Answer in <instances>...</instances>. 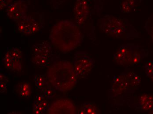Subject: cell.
I'll use <instances>...</instances> for the list:
<instances>
[{
    "instance_id": "cell-5",
    "label": "cell",
    "mask_w": 153,
    "mask_h": 114,
    "mask_svg": "<svg viewBox=\"0 0 153 114\" xmlns=\"http://www.w3.org/2000/svg\"><path fill=\"white\" fill-rule=\"evenodd\" d=\"M149 54V51L143 46L130 43L122 44L113 55V59L119 65L134 66L140 64Z\"/></svg>"
},
{
    "instance_id": "cell-24",
    "label": "cell",
    "mask_w": 153,
    "mask_h": 114,
    "mask_svg": "<svg viewBox=\"0 0 153 114\" xmlns=\"http://www.w3.org/2000/svg\"><path fill=\"white\" fill-rule=\"evenodd\" d=\"M11 56L13 58L21 60L22 57V51L21 49L17 48H12L8 50Z\"/></svg>"
},
{
    "instance_id": "cell-16",
    "label": "cell",
    "mask_w": 153,
    "mask_h": 114,
    "mask_svg": "<svg viewBox=\"0 0 153 114\" xmlns=\"http://www.w3.org/2000/svg\"><path fill=\"white\" fill-rule=\"evenodd\" d=\"M34 80L35 82V87L38 89L41 90L48 85V82L45 76L39 74L34 75Z\"/></svg>"
},
{
    "instance_id": "cell-27",
    "label": "cell",
    "mask_w": 153,
    "mask_h": 114,
    "mask_svg": "<svg viewBox=\"0 0 153 114\" xmlns=\"http://www.w3.org/2000/svg\"><path fill=\"white\" fill-rule=\"evenodd\" d=\"M64 1L65 0H51V3L53 7L54 8H58Z\"/></svg>"
},
{
    "instance_id": "cell-2",
    "label": "cell",
    "mask_w": 153,
    "mask_h": 114,
    "mask_svg": "<svg viewBox=\"0 0 153 114\" xmlns=\"http://www.w3.org/2000/svg\"><path fill=\"white\" fill-rule=\"evenodd\" d=\"M140 82V76L134 72H124L115 76L108 90V100L115 105H123L139 89Z\"/></svg>"
},
{
    "instance_id": "cell-7",
    "label": "cell",
    "mask_w": 153,
    "mask_h": 114,
    "mask_svg": "<svg viewBox=\"0 0 153 114\" xmlns=\"http://www.w3.org/2000/svg\"><path fill=\"white\" fill-rule=\"evenodd\" d=\"M126 103L128 107L137 112H151L153 110V95L143 94L137 97L131 96Z\"/></svg>"
},
{
    "instance_id": "cell-1",
    "label": "cell",
    "mask_w": 153,
    "mask_h": 114,
    "mask_svg": "<svg viewBox=\"0 0 153 114\" xmlns=\"http://www.w3.org/2000/svg\"><path fill=\"white\" fill-rule=\"evenodd\" d=\"M49 40L56 49L67 53L80 45L83 35L78 25L69 20H62L54 25Z\"/></svg>"
},
{
    "instance_id": "cell-15",
    "label": "cell",
    "mask_w": 153,
    "mask_h": 114,
    "mask_svg": "<svg viewBox=\"0 0 153 114\" xmlns=\"http://www.w3.org/2000/svg\"><path fill=\"white\" fill-rule=\"evenodd\" d=\"M5 68L13 71H19L22 70L21 60L16 58H12L11 62L4 64Z\"/></svg>"
},
{
    "instance_id": "cell-13",
    "label": "cell",
    "mask_w": 153,
    "mask_h": 114,
    "mask_svg": "<svg viewBox=\"0 0 153 114\" xmlns=\"http://www.w3.org/2000/svg\"><path fill=\"white\" fill-rule=\"evenodd\" d=\"M101 111L99 107L94 103L87 102L81 105L79 111L80 114H99Z\"/></svg>"
},
{
    "instance_id": "cell-26",
    "label": "cell",
    "mask_w": 153,
    "mask_h": 114,
    "mask_svg": "<svg viewBox=\"0 0 153 114\" xmlns=\"http://www.w3.org/2000/svg\"><path fill=\"white\" fill-rule=\"evenodd\" d=\"M13 0H0V8L1 10L4 8H7L10 3L13 2Z\"/></svg>"
},
{
    "instance_id": "cell-21",
    "label": "cell",
    "mask_w": 153,
    "mask_h": 114,
    "mask_svg": "<svg viewBox=\"0 0 153 114\" xmlns=\"http://www.w3.org/2000/svg\"><path fill=\"white\" fill-rule=\"evenodd\" d=\"M8 79L5 75L0 74V92L4 93L7 90Z\"/></svg>"
},
{
    "instance_id": "cell-23",
    "label": "cell",
    "mask_w": 153,
    "mask_h": 114,
    "mask_svg": "<svg viewBox=\"0 0 153 114\" xmlns=\"http://www.w3.org/2000/svg\"><path fill=\"white\" fill-rule=\"evenodd\" d=\"M143 1V0H120V1L125 3L134 11Z\"/></svg>"
},
{
    "instance_id": "cell-3",
    "label": "cell",
    "mask_w": 153,
    "mask_h": 114,
    "mask_svg": "<svg viewBox=\"0 0 153 114\" xmlns=\"http://www.w3.org/2000/svg\"><path fill=\"white\" fill-rule=\"evenodd\" d=\"M47 77L54 88L62 92L74 89L77 84L78 78L73 64L64 60L55 62L48 68Z\"/></svg>"
},
{
    "instance_id": "cell-11",
    "label": "cell",
    "mask_w": 153,
    "mask_h": 114,
    "mask_svg": "<svg viewBox=\"0 0 153 114\" xmlns=\"http://www.w3.org/2000/svg\"><path fill=\"white\" fill-rule=\"evenodd\" d=\"M76 108L72 102L66 99H60L49 108L48 114H75Z\"/></svg>"
},
{
    "instance_id": "cell-10",
    "label": "cell",
    "mask_w": 153,
    "mask_h": 114,
    "mask_svg": "<svg viewBox=\"0 0 153 114\" xmlns=\"http://www.w3.org/2000/svg\"><path fill=\"white\" fill-rule=\"evenodd\" d=\"M16 29L19 33L30 35L39 31L40 25L34 18L27 15L17 23Z\"/></svg>"
},
{
    "instance_id": "cell-9",
    "label": "cell",
    "mask_w": 153,
    "mask_h": 114,
    "mask_svg": "<svg viewBox=\"0 0 153 114\" xmlns=\"http://www.w3.org/2000/svg\"><path fill=\"white\" fill-rule=\"evenodd\" d=\"M73 13L77 25L82 26L84 24L88 19L90 14L88 0H76Z\"/></svg>"
},
{
    "instance_id": "cell-14",
    "label": "cell",
    "mask_w": 153,
    "mask_h": 114,
    "mask_svg": "<svg viewBox=\"0 0 153 114\" xmlns=\"http://www.w3.org/2000/svg\"><path fill=\"white\" fill-rule=\"evenodd\" d=\"M48 104L45 100L42 101H35L33 104V113L36 114H41L45 112L48 108Z\"/></svg>"
},
{
    "instance_id": "cell-17",
    "label": "cell",
    "mask_w": 153,
    "mask_h": 114,
    "mask_svg": "<svg viewBox=\"0 0 153 114\" xmlns=\"http://www.w3.org/2000/svg\"><path fill=\"white\" fill-rule=\"evenodd\" d=\"M56 89L49 85H47L41 90V94L44 96L46 99H50L53 98L56 93Z\"/></svg>"
},
{
    "instance_id": "cell-22",
    "label": "cell",
    "mask_w": 153,
    "mask_h": 114,
    "mask_svg": "<svg viewBox=\"0 0 153 114\" xmlns=\"http://www.w3.org/2000/svg\"><path fill=\"white\" fill-rule=\"evenodd\" d=\"M144 68L146 76L153 82V61H149L146 63Z\"/></svg>"
},
{
    "instance_id": "cell-12",
    "label": "cell",
    "mask_w": 153,
    "mask_h": 114,
    "mask_svg": "<svg viewBox=\"0 0 153 114\" xmlns=\"http://www.w3.org/2000/svg\"><path fill=\"white\" fill-rule=\"evenodd\" d=\"M32 51L34 55H39L48 58L52 53V45L50 43L45 41L33 45Z\"/></svg>"
},
{
    "instance_id": "cell-8",
    "label": "cell",
    "mask_w": 153,
    "mask_h": 114,
    "mask_svg": "<svg viewBox=\"0 0 153 114\" xmlns=\"http://www.w3.org/2000/svg\"><path fill=\"white\" fill-rule=\"evenodd\" d=\"M28 6L25 0H19L6 8V13L10 19L17 23L27 15Z\"/></svg>"
},
{
    "instance_id": "cell-28",
    "label": "cell",
    "mask_w": 153,
    "mask_h": 114,
    "mask_svg": "<svg viewBox=\"0 0 153 114\" xmlns=\"http://www.w3.org/2000/svg\"><path fill=\"white\" fill-rule=\"evenodd\" d=\"M150 113L153 114V110H152V111H151V112H150Z\"/></svg>"
},
{
    "instance_id": "cell-4",
    "label": "cell",
    "mask_w": 153,
    "mask_h": 114,
    "mask_svg": "<svg viewBox=\"0 0 153 114\" xmlns=\"http://www.w3.org/2000/svg\"><path fill=\"white\" fill-rule=\"evenodd\" d=\"M98 26L109 37L132 40L140 38V33L127 18L105 15L100 18Z\"/></svg>"
},
{
    "instance_id": "cell-20",
    "label": "cell",
    "mask_w": 153,
    "mask_h": 114,
    "mask_svg": "<svg viewBox=\"0 0 153 114\" xmlns=\"http://www.w3.org/2000/svg\"><path fill=\"white\" fill-rule=\"evenodd\" d=\"M19 94L23 98H27L30 94V86L28 82H24L20 85Z\"/></svg>"
},
{
    "instance_id": "cell-19",
    "label": "cell",
    "mask_w": 153,
    "mask_h": 114,
    "mask_svg": "<svg viewBox=\"0 0 153 114\" xmlns=\"http://www.w3.org/2000/svg\"><path fill=\"white\" fill-rule=\"evenodd\" d=\"M32 62L38 66L44 67L48 63V58L39 55H34L32 58Z\"/></svg>"
},
{
    "instance_id": "cell-18",
    "label": "cell",
    "mask_w": 153,
    "mask_h": 114,
    "mask_svg": "<svg viewBox=\"0 0 153 114\" xmlns=\"http://www.w3.org/2000/svg\"><path fill=\"white\" fill-rule=\"evenodd\" d=\"M144 27L148 35L153 43V14L147 18L146 22Z\"/></svg>"
},
{
    "instance_id": "cell-25",
    "label": "cell",
    "mask_w": 153,
    "mask_h": 114,
    "mask_svg": "<svg viewBox=\"0 0 153 114\" xmlns=\"http://www.w3.org/2000/svg\"><path fill=\"white\" fill-rule=\"evenodd\" d=\"M95 3V8L98 15L103 8L104 0H93Z\"/></svg>"
},
{
    "instance_id": "cell-6",
    "label": "cell",
    "mask_w": 153,
    "mask_h": 114,
    "mask_svg": "<svg viewBox=\"0 0 153 114\" xmlns=\"http://www.w3.org/2000/svg\"><path fill=\"white\" fill-rule=\"evenodd\" d=\"M95 61L86 52L77 51L74 54L73 65L78 78H85L94 67Z\"/></svg>"
}]
</instances>
